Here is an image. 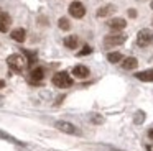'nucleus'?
<instances>
[{"mask_svg": "<svg viewBox=\"0 0 153 151\" xmlns=\"http://www.w3.org/2000/svg\"><path fill=\"white\" fill-rule=\"evenodd\" d=\"M109 151H119V150H109Z\"/></svg>", "mask_w": 153, "mask_h": 151, "instance_id": "obj_26", "label": "nucleus"}, {"mask_svg": "<svg viewBox=\"0 0 153 151\" xmlns=\"http://www.w3.org/2000/svg\"><path fill=\"white\" fill-rule=\"evenodd\" d=\"M54 127L58 128V130H61L63 133H69V135H74V133H77V128L74 127L73 123H69V121H56L54 123Z\"/></svg>", "mask_w": 153, "mask_h": 151, "instance_id": "obj_6", "label": "nucleus"}, {"mask_svg": "<svg viewBox=\"0 0 153 151\" xmlns=\"http://www.w3.org/2000/svg\"><path fill=\"white\" fill-rule=\"evenodd\" d=\"M89 117H91V121H92V123H96V125L104 123V117H100V115H97V113H91Z\"/></svg>", "mask_w": 153, "mask_h": 151, "instance_id": "obj_18", "label": "nucleus"}, {"mask_svg": "<svg viewBox=\"0 0 153 151\" xmlns=\"http://www.w3.org/2000/svg\"><path fill=\"white\" fill-rule=\"evenodd\" d=\"M143 118H145V113H143V112H138V113H135V123H142Z\"/></svg>", "mask_w": 153, "mask_h": 151, "instance_id": "obj_21", "label": "nucleus"}, {"mask_svg": "<svg viewBox=\"0 0 153 151\" xmlns=\"http://www.w3.org/2000/svg\"><path fill=\"white\" fill-rule=\"evenodd\" d=\"M64 46L69 48V49L77 48V36H66V38H64Z\"/></svg>", "mask_w": 153, "mask_h": 151, "instance_id": "obj_15", "label": "nucleus"}, {"mask_svg": "<svg viewBox=\"0 0 153 151\" xmlns=\"http://www.w3.org/2000/svg\"><path fill=\"white\" fill-rule=\"evenodd\" d=\"M25 54L28 56V62H30V64H33V62L36 61V54H35V53H30V51H25Z\"/></svg>", "mask_w": 153, "mask_h": 151, "instance_id": "obj_19", "label": "nucleus"}, {"mask_svg": "<svg viewBox=\"0 0 153 151\" xmlns=\"http://www.w3.org/2000/svg\"><path fill=\"white\" fill-rule=\"evenodd\" d=\"M148 136H150V140H153V128L148 131Z\"/></svg>", "mask_w": 153, "mask_h": 151, "instance_id": "obj_23", "label": "nucleus"}, {"mask_svg": "<svg viewBox=\"0 0 153 151\" xmlns=\"http://www.w3.org/2000/svg\"><path fill=\"white\" fill-rule=\"evenodd\" d=\"M73 76H74V77H77V79H84V77L89 76V69H87L86 66H82V64L74 66V67H73Z\"/></svg>", "mask_w": 153, "mask_h": 151, "instance_id": "obj_9", "label": "nucleus"}, {"mask_svg": "<svg viewBox=\"0 0 153 151\" xmlns=\"http://www.w3.org/2000/svg\"><path fill=\"white\" fill-rule=\"evenodd\" d=\"M7 64L13 72H23L25 67L28 66V61L23 54H12L7 58Z\"/></svg>", "mask_w": 153, "mask_h": 151, "instance_id": "obj_1", "label": "nucleus"}, {"mask_svg": "<svg viewBox=\"0 0 153 151\" xmlns=\"http://www.w3.org/2000/svg\"><path fill=\"white\" fill-rule=\"evenodd\" d=\"M114 12H115V7L114 5H105V7H100V8L97 10L96 15L100 18V16H109L110 13H114Z\"/></svg>", "mask_w": 153, "mask_h": 151, "instance_id": "obj_13", "label": "nucleus"}, {"mask_svg": "<svg viewBox=\"0 0 153 151\" xmlns=\"http://www.w3.org/2000/svg\"><path fill=\"white\" fill-rule=\"evenodd\" d=\"M150 7H152V8H153V2H152V3H150Z\"/></svg>", "mask_w": 153, "mask_h": 151, "instance_id": "obj_25", "label": "nucleus"}, {"mask_svg": "<svg viewBox=\"0 0 153 151\" xmlns=\"http://www.w3.org/2000/svg\"><path fill=\"white\" fill-rule=\"evenodd\" d=\"M53 84L59 89H68V87L73 85V79L69 77L68 72L61 71V72H56V74L53 76Z\"/></svg>", "mask_w": 153, "mask_h": 151, "instance_id": "obj_2", "label": "nucleus"}, {"mask_svg": "<svg viewBox=\"0 0 153 151\" xmlns=\"http://www.w3.org/2000/svg\"><path fill=\"white\" fill-rule=\"evenodd\" d=\"M10 25H12V16L5 12H0V31L7 33Z\"/></svg>", "mask_w": 153, "mask_h": 151, "instance_id": "obj_7", "label": "nucleus"}, {"mask_svg": "<svg viewBox=\"0 0 153 151\" xmlns=\"http://www.w3.org/2000/svg\"><path fill=\"white\" fill-rule=\"evenodd\" d=\"M153 43V31L148 28H143L138 31V35H137V44L140 46V48H145V46L152 44Z\"/></svg>", "mask_w": 153, "mask_h": 151, "instance_id": "obj_3", "label": "nucleus"}, {"mask_svg": "<svg viewBox=\"0 0 153 151\" xmlns=\"http://www.w3.org/2000/svg\"><path fill=\"white\" fill-rule=\"evenodd\" d=\"M5 87V82L4 81H0V89H4Z\"/></svg>", "mask_w": 153, "mask_h": 151, "instance_id": "obj_24", "label": "nucleus"}, {"mask_svg": "<svg viewBox=\"0 0 153 151\" xmlns=\"http://www.w3.org/2000/svg\"><path fill=\"white\" fill-rule=\"evenodd\" d=\"M135 77L140 79V81H145V82H152L153 81V69H146V71L137 72Z\"/></svg>", "mask_w": 153, "mask_h": 151, "instance_id": "obj_11", "label": "nucleus"}, {"mask_svg": "<svg viewBox=\"0 0 153 151\" xmlns=\"http://www.w3.org/2000/svg\"><path fill=\"white\" fill-rule=\"evenodd\" d=\"M127 39L125 35H109L104 38V46L105 48H112V46H119V44H123Z\"/></svg>", "mask_w": 153, "mask_h": 151, "instance_id": "obj_4", "label": "nucleus"}, {"mask_svg": "<svg viewBox=\"0 0 153 151\" xmlns=\"http://www.w3.org/2000/svg\"><path fill=\"white\" fill-rule=\"evenodd\" d=\"M84 13H86V8L81 2H73L69 5V15L74 16V18H82Z\"/></svg>", "mask_w": 153, "mask_h": 151, "instance_id": "obj_5", "label": "nucleus"}, {"mask_svg": "<svg viewBox=\"0 0 153 151\" xmlns=\"http://www.w3.org/2000/svg\"><path fill=\"white\" fill-rule=\"evenodd\" d=\"M109 28H112L114 31H120V30H123L127 26V21L123 18H112V20H109Z\"/></svg>", "mask_w": 153, "mask_h": 151, "instance_id": "obj_8", "label": "nucleus"}, {"mask_svg": "<svg viewBox=\"0 0 153 151\" xmlns=\"http://www.w3.org/2000/svg\"><path fill=\"white\" fill-rule=\"evenodd\" d=\"M25 38H27V31H25L23 28H17L12 31V39H15V41L18 43H23Z\"/></svg>", "mask_w": 153, "mask_h": 151, "instance_id": "obj_12", "label": "nucleus"}, {"mask_svg": "<svg viewBox=\"0 0 153 151\" xmlns=\"http://www.w3.org/2000/svg\"><path fill=\"white\" fill-rule=\"evenodd\" d=\"M91 53H92V48H91V46H84V48L81 49L79 56H86V54H91Z\"/></svg>", "mask_w": 153, "mask_h": 151, "instance_id": "obj_20", "label": "nucleus"}, {"mask_svg": "<svg viewBox=\"0 0 153 151\" xmlns=\"http://www.w3.org/2000/svg\"><path fill=\"white\" fill-rule=\"evenodd\" d=\"M128 16H130V18H135V16H137V12H135L133 8H130V10H128Z\"/></svg>", "mask_w": 153, "mask_h": 151, "instance_id": "obj_22", "label": "nucleus"}, {"mask_svg": "<svg viewBox=\"0 0 153 151\" xmlns=\"http://www.w3.org/2000/svg\"><path fill=\"white\" fill-rule=\"evenodd\" d=\"M137 66H138V61H137L135 58H125L122 62V67L127 69V71H130V69H135Z\"/></svg>", "mask_w": 153, "mask_h": 151, "instance_id": "obj_14", "label": "nucleus"}, {"mask_svg": "<svg viewBox=\"0 0 153 151\" xmlns=\"http://www.w3.org/2000/svg\"><path fill=\"white\" fill-rule=\"evenodd\" d=\"M107 59H109V62H114V64H115V62H119L120 59H122V54H120V53H109V54H107Z\"/></svg>", "mask_w": 153, "mask_h": 151, "instance_id": "obj_16", "label": "nucleus"}, {"mask_svg": "<svg viewBox=\"0 0 153 151\" xmlns=\"http://www.w3.org/2000/svg\"><path fill=\"white\" fill-rule=\"evenodd\" d=\"M58 25H59V28H61V30H64V31H68V30L71 28V23H69V20H68V18H64V16H63V18H59V21H58Z\"/></svg>", "mask_w": 153, "mask_h": 151, "instance_id": "obj_17", "label": "nucleus"}, {"mask_svg": "<svg viewBox=\"0 0 153 151\" xmlns=\"http://www.w3.org/2000/svg\"><path fill=\"white\" fill-rule=\"evenodd\" d=\"M30 79H31V82H40V81H43V79H45V69H43V67H35V69H31Z\"/></svg>", "mask_w": 153, "mask_h": 151, "instance_id": "obj_10", "label": "nucleus"}]
</instances>
